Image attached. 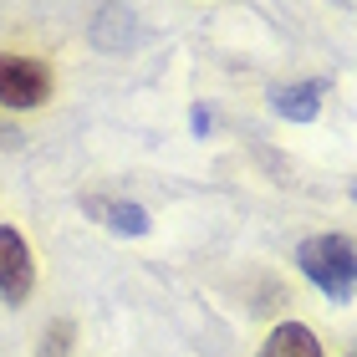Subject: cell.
Wrapping results in <instances>:
<instances>
[{"mask_svg": "<svg viewBox=\"0 0 357 357\" xmlns=\"http://www.w3.org/2000/svg\"><path fill=\"white\" fill-rule=\"evenodd\" d=\"M296 266L327 301H352L357 296V235L342 230H317L296 245Z\"/></svg>", "mask_w": 357, "mask_h": 357, "instance_id": "cell-1", "label": "cell"}, {"mask_svg": "<svg viewBox=\"0 0 357 357\" xmlns=\"http://www.w3.org/2000/svg\"><path fill=\"white\" fill-rule=\"evenodd\" d=\"M56 97V67L36 52H0V107L41 112Z\"/></svg>", "mask_w": 357, "mask_h": 357, "instance_id": "cell-2", "label": "cell"}, {"mask_svg": "<svg viewBox=\"0 0 357 357\" xmlns=\"http://www.w3.org/2000/svg\"><path fill=\"white\" fill-rule=\"evenodd\" d=\"M36 281H41V266H36L31 240L15 225H0V306L26 312L31 296H36Z\"/></svg>", "mask_w": 357, "mask_h": 357, "instance_id": "cell-3", "label": "cell"}, {"mask_svg": "<svg viewBox=\"0 0 357 357\" xmlns=\"http://www.w3.org/2000/svg\"><path fill=\"white\" fill-rule=\"evenodd\" d=\"M255 357H327V342H321L306 321H275L261 337Z\"/></svg>", "mask_w": 357, "mask_h": 357, "instance_id": "cell-4", "label": "cell"}, {"mask_svg": "<svg viewBox=\"0 0 357 357\" xmlns=\"http://www.w3.org/2000/svg\"><path fill=\"white\" fill-rule=\"evenodd\" d=\"M82 209L97 220V225H107V230H118V235H149V209L133 204V199H107V194H87Z\"/></svg>", "mask_w": 357, "mask_h": 357, "instance_id": "cell-5", "label": "cell"}, {"mask_svg": "<svg viewBox=\"0 0 357 357\" xmlns=\"http://www.w3.org/2000/svg\"><path fill=\"white\" fill-rule=\"evenodd\" d=\"M321 92H327V82H281L271 87V112L286 123H312L321 112Z\"/></svg>", "mask_w": 357, "mask_h": 357, "instance_id": "cell-6", "label": "cell"}, {"mask_svg": "<svg viewBox=\"0 0 357 357\" xmlns=\"http://www.w3.org/2000/svg\"><path fill=\"white\" fill-rule=\"evenodd\" d=\"M138 36H143V31H138V15L123 10V6H107V10L92 15V46H102V52H128Z\"/></svg>", "mask_w": 357, "mask_h": 357, "instance_id": "cell-7", "label": "cell"}, {"mask_svg": "<svg viewBox=\"0 0 357 357\" xmlns=\"http://www.w3.org/2000/svg\"><path fill=\"white\" fill-rule=\"evenodd\" d=\"M77 352V321L72 317H52L36 342V357H72Z\"/></svg>", "mask_w": 357, "mask_h": 357, "instance_id": "cell-8", "label": "cell"}, {"mask_svg": "<svg viewBox=\"0 0 357 357\" xmlns=\"http://www.w3.org/2000/svg\"><path fill=\"white\" fill-rule=\"evenodd\" d=\"M15 143H21V133H15V128H0V149H15Z\"/></svg>", "mask_w": 357, "mask_h": 357, "instance_id": "cell-9", "label": "cell"}, {"mask_svg": "<svg viewBox=\"0 0 357 357\" xmlns=\"http://www.w3.org/2000/svg\"><path fill=\"white\" fill-rule=\"evenodd\" d=\"M342 357H357V342H347V347H342Z\"/></svg>", "mask_w": 357, "mask_h": 357, "instance_id": "cell-10", "label": "cell"}, {"mask_svg": "<svg viewBox=\"0 0 357 357\" xmlns=\"http://www.w3.org/2000/svg\"><path fill=\"white\" fill-rule=\"evenodd\" d=\"M352 194H357V184H352Z\"/></svg>", "mask_w": 357, "mask_h": 357, "instance_id": "cell-11", "label": "cell"}]
</instances>
